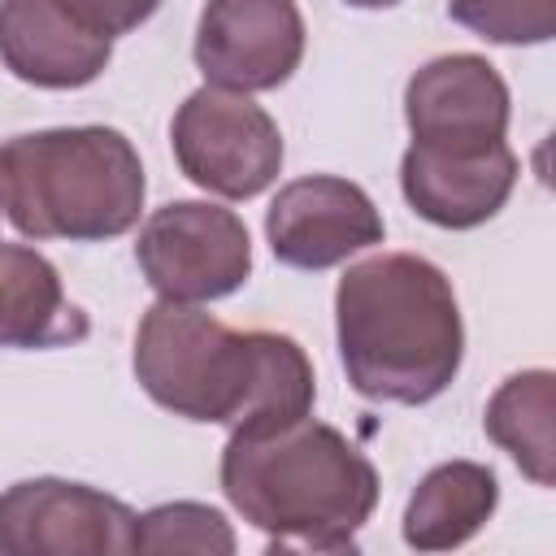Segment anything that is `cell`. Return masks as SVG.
<instances>
[{
    "label": "cell",
    "mask_w": 556,
    "mask_h": 556,
    "mask_svg": "<svg viewBox=\"0 0 556 556\" xmlns=\"http://www.w3.org/2000/svg\"><path fill=\"white\" fill-rule=\"evenodd\" d=\"M139 387L187 421L265 434L313 413V365L291 334L230 330L195 304L161 300L135 334Z\"/></svg>",
    "instance_id": "1"
},
{
    "label": "cell",
    "mask_w": 556,
    "mask_h": 556,
    "mask_svg": "<svg viewBox=\"0 0 556 556\" xmlns=\"http://www.w3.org/2000/svg\"><path fill=\"white\" fill-rule=\"evenodd\" d=\"M334 330L348 382L378 404L443 395L465 356V326L447 274L413 252L348 265L334 291Z\"/></svg>",
    "instance_id": "2"
},
{
    "label": "cell",
    "mask_w": 556,
    "mask_h": 556,
    "mask_svg": "<svg viewBox=\"0 0 556 556\" xmlns=\"http://www.w3.org/2000/svg\"><path fill=\"white\" fill-rule=\"evenodd\" d=\"M222 491L269 534V547L352 552L378 504V469L334 426L300 417L265 434H230Z\"/></svg>",
    "instance_id": "3"
},
{
    "label": "cell",
    "mask_w": 556,
    "mask_h": 556,
    "mask_svg": "<svg viewBox=\"0 0 556 556\" xmlns=\"http://www.w3.org/2000/svg\"><path fill=\"white\" fill-rule=\"evenodd\" d=\"M143 165L113 126H56L0 143V208L26 239L100 243L143 213Z\"/></svg>",
    "instance_id": "4"
},
{
    "label": "cell",
    "mask_w": 556,
    "mask_h": 556,
    "mask_svg": "<svg viewBox=\"0 0 556 556\" xmlns=\"http://www.w3.org/2000/svg\"><path fill=\"white\" fill-rule=\"evenodd\" d=\"M178 169L226 200L261 195L282 169V135L278 122L252 104L243 91L200 87L191 91L169 126Z\"/></svg>",
    "instance_id": "5"
},
{
    "label": "cell",
    "mask_w": 556,
    "mask_h": 556,
    "mask_svg": "<svg viewBox=\"0 0 556 556\" xmlns=\"http://www.w3.org/2000/svg\"><path fill=\"white\" fill-rule=\"evenodd\" d=\"M135 261L161 300L200 304L248 282L252 239L239 213L208 200H174L143 222Z\"/></svg>",
    "instance_id": "6"
},
{
    "label": "cell",
    "mask_w": 556,
    "mask_h": 556,
    "mask_svg": "<svg viewBox=\"0 0 556 556\" xmlns=\"http://www.w3.org/2000/svg\"><path fill=\"white\" fill-rule=\"evenodd\" d=\"M4 556H126L135 552V513L87 482L26 478L0 495Z\"/></svg>",
    "instance_id": "7"
},
{
    "label": "cell",
    "mask_w": 556,
    "mask_h": 556,
    "mask_svg": "<svg viewBox=\"0 0 556 556\" xmlns=\"http://www.w3.org/2000/svg\"><path fill=\"white\" fill-rule=\"evenodd\" d=\"M304 61V17L295 0H204L195 65L226 91H274Z\"/></svg>",
    "instance_id": "8"
},
{
    "label": "cell",
    "mask_w": 556,
    "mask_h": 556,
    "mask_svg": "<svg viewBox=\"0 0 556 556\" xmlns=\"http://www.w3.org/2000/svg\"><path fill=\"white\" fill-rule=\"evenodd\" d=\"M508 87L486 56L447 52L426 61L404 87L413 143L434 152H482L508 130Z\"/></svg>",
    "instance_id": "9"
},
{
    "label": "cell",
    "mask_w": 556,
    "mask_h": 556,
    "mask_svg": "<svg viewBox=\"0 0 556 556\" xmlns=\"http://www.w3.org/2000/svg\"><path fill=\"white\" fill-rule=\"evenodd\" d=\"M269 248L291 269H330L361 248L382 243V213L374 200L334 174L287 182L265 213Z\"/></svg>",
    "instance_id": "10"
},
{
    "label": "cell",
    "mask_w": 556,
    "mask_h": 556,
    "mask_svg": "<svg viewBox=\"0 0 556 556\" xmlns=\"http://www.w3.org/2000/svg\"><path fill=\"white\" fill-rule=\"evenodd\" d=\"M517 152L500 139L482 152H434L413 143L400 161V191L417 217L443 230L491 222L517 187Z\"/></svg>",
    "instance_id": "11"
},
{
    "label": "cell",
    "mask_w": 556,
    "mask_h": 556,
    "mask_svg": "<svg viewBox=\"0 0 556 556\" xmlns=\"http://www.w3.org/2000/svg\"><path fill=\"white\" fill-rule=\"evenodd\" d=\"M109 56L113 39L74 22L56 0H0V61L13 78L70 91L96 83Z\"/></svg>",
    "instance_id": "12"
},
{
    "label": "cell",
    "mask_w": 556,
    "mask_h": 556,
    "mask_svg": "<svg viewBox=\"0 0 556 556\" xmlns=\"http://www.w3.org/2000/svg\"><path fill=\"white\" fill-rule=\"evenodd\" d=\"M87 330L91 321L65 295L56 265L26 243H0V348H65Z\"/></svg>",
    "instance_id": "13"
},
{
    "label": "cell",
    "mask_w": 556,
    "mask_h": 556,
    "mask_svg": "<svg viewBox=\"0 0 556 556\" xmlns=\"http://www.w3.org/2000/svg\"><path fill=\"white\" fill-rule=\"evenodd\" d=\"M495 504H500V482L486 465L478 460L434 465L417 482L404 508V543L417 552H452L491 521Z\"/></svg>",
    "instance_id": "14"
},
{
    "label": "cell",
    "mask_w": 556,
    "mask_h": 556,
    "mask_svg": "<svg viewBox=\"0 0 556 556\" xmlns=\"http://www.w3.org/2000/svg\"><path fill=\"white\" fill-rule=\"evenodd\" d=\"M552 413H556V378L552 369H521L513 374L486 404V434L517 460V469L534 486L556 482V443H552Z\"/></svg>",
    "instance_id": "15"
},
{
    "label": "cell",
    "mask_w": 556,
    "mask_h": 556,
    "mask_svg": "<svg viewBox=\"0 0 556 556\" xmlns=\"http://www.w3.org/2000/svg\"><path fill=\"white\" fill-rule=\"evenodd\" d=\"M135 552L148 556H230L235 552V530L230 521L195 500H174V504H156L143 517H135Z\"/></svg>",
    "instance_id": "16"
},
{
    "label": "cell",
    "mask_w": 556,
    "mask_h": 556,
    "mask_svg": "<svg viewBox=\"0 0 556 556\" xmlns=\"http://www.w3.org/2000/svg\"><path fill=\"white\" fill-rule=\"evenodd\" d=\"M447 13L491 43H547L556 35V0H447Z\"/></svg>",
    "instance_id": "17"
},
{
    "label": "cell",
    "mask_w": 556,
    "mask_h": 556,
    "mask_svg": "<svg viewBox=\"0 0 556 556\" xmlns=\"http://www.w3.org/2000/svg\"><path fill=\"white\" fill-rule=\"evenodd\" d=\"M56 4H61L74 22H83L87 30L104 35V39L143 26V22L161 9V0H56Z\"/></svg>",
    "instance_id": "18"
},
{
    "label": "cell",
    "mask_w": 556,
    "mask_h": 556,
    "mask_svg": "<svg viewBox=\"0 0 556 556\" xmlns=\"http://www.w3.org/2000/svg\"><path fill=\"white\" fill-rule=\"evenodd\" d=\"M343 4H352V9H391L400 0H343Z\"/></svg>",
    "instance_id": "19"
}]
</instances>
